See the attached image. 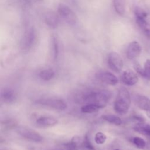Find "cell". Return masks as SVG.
Wrapping results in <instances>:
<instances>
[{"mask_svg":"<svg viewBox=\"0 0 150 150\" xmlns=\"http://www.w3.org/2000/svg\"><path fill=\"white\" fill-rule=\"evenodd\" d=\"M131 96L128 90L125 87H121L117 93L114 103V110L118 114H125L131 105Z\"/></svg>","mask_w":150,"mask_h":150,"instance_id":"obj_2","label":"cell"},{"mask_svg":"<svg viewBox=\"0 0 150 150\" xmlns=\"http://www.w3.org/2000/svg\"><path fill=\"white\" fill-rule=\"evenodd\" d=\"M121 80L124 84L128 86H132L138 82V77L132 70L127 69L123 71L121 76Z\"/></svg>","mask_w":150,"mask_h":150,"instance_id":"obj_12","label":"cell"},{"mask_svg":"<svg viewBox=\"0 0 150 150\" xmlns=\"http://www.w3.org/2000/svg\"><path fill=\"white\" fill-rule=\"evenodd\" d=\"M134 68L135 70V71L139 74H140L141 76L144 77V69L141 67V66L139 64V63L135 62L134 63Z\"/></svg>","mask_w":150,"mask_h":150,"instance_id":"obj_26","label":"cell"},{"mask_svg":"<svg viewBox=\"0 0 150 150\" xmlns=\"http://www.w3.org/2000/svg\"><path fill=\"white\" fill-rule=\"evenodd\" d=\"M107 139V137L102 132H97L94 136V141L97 144L102 145L105 143Z\"/></svg>","mask_w":150,"mask_h":150,"instance_id":"obj_22","label":"cell"},{"mask_svg":"<svg viewBox=\"0 0 150 150\" xmlns=\"http://www.w3.org/2000/svg\"><path fill=\"white\" fill-rule=\"evenodd\" d=\"M113 6L115 12L120 15H123L125 13V5L123 0H114Z\"/></svg>","mask_w":150,"mask_h":150,"instance_id":"obj_20","label":"cell"},{"mask_svg":"<svg viewBox=\"0 0 150 150\" xmlns=\"http://www.w3.org/2000/svg\"><path fill=\"white\" fill-rule=\"evenodd\" d=\"M96 77L102 83L111 86H115L118 82V80L116 76L108 71L98 72L96 74Z\"/></svg>","mask_w":150,"mask_h":150,"instance_id":"obj_7","label":"cell"},{"mask_svg":"<svg viewBox=\"0 0 150 150\" xmlns=\"http://www.w3.org/2000/svg\"><path fill=\"white\" fill-rule=\"evenodd\" d=\"M1 98L4 103L12 104L16 101L17 94L13 89L6 87L1 91Z\"/></svg>","mask_w":150,"mask_h":150,"instance_id":"obj_10","label":"cell"},{"mask_svg":"<svg viewBox=\"0 0 150 150\" xmlns=\"http://www.w3.org/2000/svg\"><path fill=\"white\" fill-rule=\"evenodd\" d=\"M36 39L35 32L33 28L29 29L25 33L21 41V46L24 50L29 49L33 45Z\"/></svg>","mask_w":150,"mask_h":150,"instance_id":"obj_8","label":"cell"},{"mask_svg":"<svg viewBox=\"0 0 150 150\" xmlns=\"http://www.w3.org/2000/svg\"><path fill=\"white\" fill-rule=\"evenodd\" d=\"M45 21L46 25L51 28H55L57 27L59 23L58 17L53 12H47L45 15Z\"/></svg>","mask_w":150,"mask_h":150,"instance_id":"obj_14","label":"cell"},{"mask_svg":"<svg viewBox=\"0 0 150 150\" xmlns=\"http://www.w3.org/2000/svg\"><path fill=\"white\" fill-rule=\"evenodd\" d=\"M134 100L138 108L150 112V99L149 98L143 95L137 94L134 97Z\"/></svg>","mask_w":150,"mask_h":150,"instance_id":"obj_11","label":"cell"},{"mask_svg":"<svg viewBox=\"0 0 150 150\" xmlns=\"http://www.w3.org/2000/svg\"><path fill=\"white\" fill-rule=\"evenodd\" d=\"M101 118L107 121L109 123H111L112 124H114L115 125H120L122 123L121 119L115 115H112V114H105L102 115Z\"/></svg>","mask_w":150,"mask_h":150,"instance_id":"obj_17","label":"cell"},{"mask_svg":"<svg viewBox=\"0 0 150 150\" xmlns=\"http://www.w3.org/2000/svg\"><path fill=\"white\" fill-rule=\"evenodd\" d=\"M50 52L53 59H56L59 54V43L57 38L54 36L51 38Z\"/></svg>","mask_w":150,"mask_h":150,"instance_id":"obj_16","label":"cell"},{"mask_svg":"<svg viewBox=\"0 0 150 150\" xmlns=\"http://www.w3.org/2000/svg\"><path fill=\"white\" fill-rule=\"evenodd\" d=\"M79 142L80 137L77 135H74L73 137L70 141L64 144V147L66 150H77Z\"/></svg>","mask_w":150,"mask_h":150,"instance_id":"obj_18","label":"cell"},{"mask_svg":"<svg viewBox=\"0 0 150 150\" xmlns=\"http://www.w3.org/2000/svg\"><path fill=\"white\" fill-rule=\"evenodd\" d=\"M36 123L41 127H53L58 123V120L52 116H41L36 120Z\"/></svg>","mask_w":150,"mask_h":150,"instance_id":"obj_13","label":"cell"},{"mask_svg":"<svg viewBox=\"0 0 150 150\" xmlns=\"http://www.w3.org/2000/svg\"><path fill=\"white\" fill-rule=\"evenodd\" d=\"M142 50L140 44L137 41H133L129 43L127 49V57L129 60H133L137 57Z\"/></svg>","mask_w":150,"mask_h":150,"instance_id":"obj_9","label":"cell"},{"mask_svg":"<svg viewBox=\"0 0 150 150\" xmlns=\"http://www.w3.org/2000/svg\"><path fill=\"white\" fill-rule=\"evenodd\" d=\"M107 63L109 67L116 73H119L122 70L123 67L122 59L120 55L115 52H111L108 54Z\"/></svg>","mask_w":150,"mask_h":150,"instance_id":"obj_6","label":"cell"},{"mask_svg":"<svg viewBox=\"0 0 150 150\" xmlns=\"http://www.w3.org/2000/svg\"><path fill=\"white\" fill-rule=\"evenodd\" d=\"M56 150H62V149H56Z\"/></svg>","mask_w":150,"mask_h":150,"instance_id":"obj_28","label":"cell"},{"mask_svg":"<svg viewBox=\"0 0 150 150\" xmlns=\"http://www.w3.org/2000/svg\"><path fill=\"white\" fill-rule=\"evenodd\" d=\"M111 97V93L107 90L87 93L83 96V100L87 104H94L100 108L105 107Z\"/></svg>","mask_w":150,"mask_h":150,"instance_id":"obj_1","label":"cell"},{"mask_svg":"<svg viewBox=\"0 0 150 150\" xmlns=\"http://www.w3.org/2000/svg\"><path fill=\"white\" fill-rule=\"evenodd\" d=\"M16 132L22 138L32 142H40L43 139L39 132L26 127H19L16 129Z\"/></svg>","mask_w":150,"mask_h":150,"instance_id":"obj_3","label":"cell"},{"mask_svg":"<svg viewBox=\"0 0 150 150\" xmlns=\"http://www.w3.org/2000/svg\"><path fill=\"white\" fill-rule=\"evenodd\" d=\"M100 108L94 104H86L81 107V111L84 114H91L96 112Z\"/></svg>","mask_w":150,"mask_h":150,"instance_id":"obj_21","label":"cell"},{"mask_svg":"<svg viewBox=\"0 0 150 150\" xmlns=\"http://www.w3.org/2000/svg\"><path fill=\"white\" fill-rule=\"evenodd\" d=\"M114 150H119V149H114Z\"/></svg>","mask_w":150,"mask_h":150,"instance_id":"obj_29","label":"cell"},{"mask_svg":"<svg viewBox=\"0 0 150 150\" xmlns=\"http://www.w3.org/2000/svg\"><path fill=\"white\" fill-rule=\"evenodd\" d=\"M57 13L59 16L67 23L74 24L77 22V18L73 11L67 5L60 4L57 7Z\"/></svg>","mask_w":150,"mask_h":150,"instance_id":"obj_4","label":"cell"},{"mask_svg":"<svg viewBox=\"0 0 150 150\" xmlns=\"http://www.w3.org/2000/svg\"><path fill=\"white\" fill-rule=\"evenodd\" d=\"M36 103L38 104L48 107L56 110L63 111L67 108L66 103L64 100L57 98H43L38 100Z\"/></svg>","mask_w":150,"mask_h":150,"instance_id":"obj_5","label":"cell"},{"mask_svg":"<svg viewBox=\"0 0 150 150\" xmlns=\"http://www.w3.org/2000/svg\"><path fill=\"white\" fill-rule=\"evenodd\" d=\"M149 137V138H150V132H149V134H148V135Z\"/></svg>","mask_w":150,"mask_h":150,"instance_id":"obj_27","label":"cell"},{"mask_svg":"<svg viewBox=\"0 0 150 150\" xmlns=\"http://www.w3.org/2000/svg\"><path fill=\"white\" fill-rule=\"evenodd\" d=\"M133 144L138 148H144L146 145L145 141L141 138L138 137H135L132 138Z\"/></svg>","mask_w":150,"mask_h":150,"instance_id":"obj_23","label":"cell"},{"mask_svg":"<svg viewBox=\"0 0 150 150\" xmlns=\"http://www.w3.org/2000/svg\"><path fill=\"white\" fill-rule=\"evenodd\" d=\"M82 145L84 148H87L88 149H90V150H94V149L92 144L91 143V141L90 140V138L88 137V136L87 135H86V136L84 137V140H83V143H82Z\"/></svg>","mask_w":150,"mask_h":150,"instance_id":"obj_25","label":"cell"},{"mask_svg":"<svg viewBox=\"0 0 150 150\" xmlns=\"http://www.w3.org/2000/svg\"><path fill=\"white\" fill-rule=\"evenodd\" d=\"M55 73L52 69H47L42 70L39 73L40 78L44 81H49L52 79L54 76Z\"/></svg>","mask_w":150,"mask_h":150,"instance_id":"obj_19","label":"cell"},{"mask_svg":"<svg viewBox=\"0 0 150 150\" xmlns=\"http://www.w3.org/2000/svg\"><path fill=\"white\" fill-rule=\"evenodd\" d=\"M133 129L134 131L141 134L148 135L150 132V125L145 124L144 122H138L134 126Z\"/></svg>","mask_w":150,"mask_h":150,"instance_id":"obj_15","label":"cell"},{"mask_svg":"<svg viewBox=\"0 0 150 150\" xmlns=\"http://www.w3.org/2000/svg\"><path fill=\"white\" fill-rule=\"evenodd\" d=\"M144 77L147 80H150V59L146 60L144 64Z\"/></svg>","mask_w":150,"mask_h":150,"instance_id":"obj_24","label":"cell"}]
</instances>
